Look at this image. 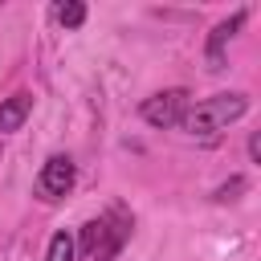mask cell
I'll use <instances>...</instances> for the list:
<instances>
[{
    "label": "cell",
    "instance_id": "obj_1",
    "mask_svg": "<svg viewBox=\"0 0 261 261\" xmlns=\"http://www.w3.org/2000/svg\"><path fill=\"white\" fill-rule=\"evenodd\" d=\"M245 110H249V98H245V94H237V90H232V94H212V98L188 106V114L179 118V126H184L188 135H216V130H224L228 122H237Z\"/></svg>",
    "mask_w": 261,
    "mask_h": 261
},
{
    "label": "cell",
    "instance_id": "obj_2",
    "mask_svg": "<svg viewBox=\"0 0 261 261\" xmlns=\"http://www.w3.org/2000/svg\"><path fill=\"white\" fill-rule=\"evenodd\" d=\"M130 237V216L122 208H110L106 216L82 224V257L86 261H114V253Z\"/></svg>",
    "mask_w": 261,
    "mask_h": 261
},
{
    "label": "cell",
    "instance_id": "obj_3",
    "mask_svg": "<svg viewBox=\"0 0 261 261\" xmlns=\"http://www.w3.org/2000/svg\"><path fill=\"white\" fill-rule=\"evenodd\" d=\"M188 98H192V94L175 86V90L151 94V98L139 106V114H143V122H147V126H159V130H163V126H179V118L188 114Z\"/></svg>",
    "mask_w": 261,
    "mask_h": 261
},
{
    "label": "cell",
    "instance_id": "obj_4",
    "mask_svg": "<svg viewBox=\"0 0 261 261\" xmlns=\"http://www.w3.org/2000/svg\"><path fill=\"white\" fill-rule=\"evenodd\" d=\"M73 179H77V167H73V159H69V155H49V159L41 163L37 192H41V200H61V196L73 188Z\"/></svg>",
    "mask_w": 261,
    "mask_h": 261
},
{
    "label": "cell",
    "instance_id": "obj_5",
    "mask_svg": "<svg viewBox=\"0 0 261 261\" xmlns=\"http://www.w3.org/2000/svg\"><path fill=\"white\" fill-rule=\"evenodd\" d=\"M241 24H245V12H232L228 20H220L212 29V37H208V69H224V49L241 33Z\"/></svg>",
    "mask_w": 261,
    "mask_h": 261
},
{
    "label": "cell",
    "instance_id": "obj_6",
    "mask_svg": "<svg viewBox=\"0 0 261 261\" xmlns=\"http://www.w3.org/2000/svg\"><path fill=\"white\" fill-rule=\"evenodd\" d=\"M29 110H33V98H29V94H12V98H4V102H0V135L20 130L24 118H29Z\"/></svg>",
    "mask_w": 261,
    "mask_h": 261
},
{
    "label": "cell",
    "instance_id": "obj_7",
    "mask_svg": "<svg viewBox=\"0 0 261 261\" xmlns=\"http://www.w3.org/2000/svg\"><path fill=\"white\" fill-rule=\"evenodd\" d=\"M45 261H73V237L69 232H53L49 249H45Z\"/></svg>",
    "mask_w": 261,
    "mask_h": 261
},
{
    "label": "cell",
    "instance_id": "obj_8",
    "mask_svg": "<svg viewBox=\"0 0 261 261\" xmlns=\"http://www.w3.org/2000/svg\"><path fill=\"white\" fill-rule=\"evenodd\" d=\"M82 20H86V4L82 0H65L57 8V24L61 29H82Z\"/></svg>",
    "mask_w": 261,
    "mask_h": 261
},
{
    "label": "cell",
    "instance_id": "obj_9",
    "mask_svg": "<svg viewBox=\"0 0 261 261\" xmlns=\"http://www.w3.org/2000/svg\"><path fill=\"white\" fill-rule=\"evenodd\" d=\"M245 188H249V179H245V175H232L228 184H220V188L212 192V200H216V204H228V200H237Z\"/></svg>",
    "mask_w": 261,
    "mask_h": 261
},
{
    "label": "cell",
    "instance_id": "obj_10",
    "mask_svg": "<svg viewBox=\"0 0 261 261\" xmlns=\"http://www.w3.org/2000/svg\"><path fill=\"white\" fill-rule=\"evenodd\" d=\"M249 159H253V163L261 159V135H249Z\"/></svg>",
    "mask_w": 261,
    "mask_h": 261
}]
</instances>
